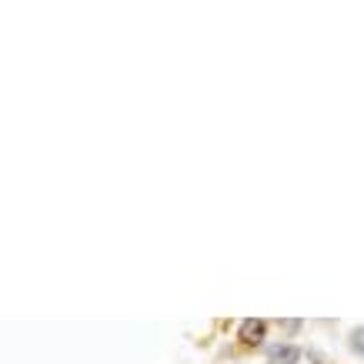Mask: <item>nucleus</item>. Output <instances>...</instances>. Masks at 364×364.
<instances>
[{
  "instance_id": "obj_1",
  "label": "nucleus",
  "mask_w": 364,
  "mask_h": 364,
  "mask_svg": "<svg viewBox=\"0 0 364 364\" xmlns=\"http://www.w3.org/2000/svg\"><path fill=\"white\" fill-rule=\"evenodd\" d=\"M264 331H267V324L261 318L244 321V324H241V341L244 344H261V341H264Z\"/></svg>"
},
{
  "instance_id": "obj_2",
  "label": "nucleus",
  "mask_w": 364,
  "mask_h": 364,
  "mask_svg": "<svg viewBox=\"0 0 364 364\" xmlns=\"http://www.w3.org/2000/svg\"><path fill=\"white\" fill-rule=\"evenodd\" d=\"M267 358H271V364H298L301 351L294 344H274V348L267 351Z\"/></svg>"
},
{
  "instance_id": "obj_3",
  "label": "nucleus",
  "mask_w": 364,
  "mask_h": 364,
  "mask_svg": "<svg viewBox=\"0 0 364 364\" xmlns=\"http://www.w3.org/2000/svg\"><path fill=\"white\" fill-rule=\"evenodd\" d=\"M351 351L354 354H364V328H354V331H351Z\"/></svg>"
}]
</instances>
